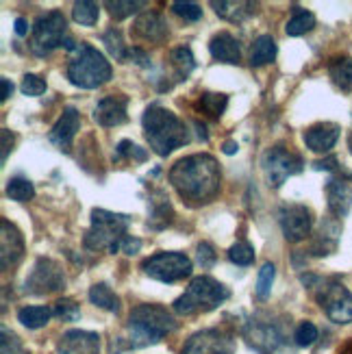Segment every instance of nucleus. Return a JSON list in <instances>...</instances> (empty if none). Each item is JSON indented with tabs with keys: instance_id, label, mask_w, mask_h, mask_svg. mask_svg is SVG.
Returning <instances> with one entry per match:
<instances>
[{
	"instance_id": "a878e982",
	"label": "nucleus",
	"mask_w": 352,
	"mask_h": 354,
	"mask_svg": "<svg viewBox=\"0 0 352 354\" xmlns=\"http://www.w3.org/2000/svg\"><path fill=\"white\" fill-rule=\"evenodd\" d=\"M313 26H315V15L311 11H304V9H298L296 7L292 20H289L287 26H285V33L289 37H298V35L309 33Z\"/></svg>"
},
{
	"instance_id": "cd10ccee",
	"label": "nucleus",
	"mask_w": 352,
	"mask_h": 354,
	"mask_svg": "<svg viewBox=\"0 0 352 354\" xmlns=\"http://www.w3.org/2000/svg\"><path fill=\"white\" fill-rule=\"evenodd\" d=\"M7 196L15 200V203H28V200L35 196V187L28 178L13 176L9 178V185H7Z\"/></svg>"
},
{
	"instance_id": "7c9ffc66",
	"label": "nucleus",
	"mask_w": 352,
	"mask_h": 354,
	"mask_svg": "<svg viewBox=\"0 0 352 354\" xmlns=\"http://www.w3.org/2000/svg\"><path fill=\"white\" fill-rule=\"evenodd\" d=\"M328 222L322 224V230H319V235L317 239L313 241L311 245V254L315 257H324V254H331L335 248H337V237H340V228L337 230H333V233H328Z\"/></svg>"
},
{
	"instance_id": "0eeeda50",
	"label": "nucleus",
	"mask_w": 352,
	"mask_h": 354,
	"mask_svg": "<svg viewBox=\"0 0 352 354\" xmlns=\"http://www.w3.org/2000/svg\"><path fill=\"white\" fill-rule=\"evenodd\" d=\"M66 15L61 11H50L46 15H39L33 24V37H30V50L37 57H46L66 44Z\"/></svg>"
},
{
	"instance_id": "864d4df0",
	"label": "nucleus",
	"mask_w": 352,
	"mask_h": 354,
	"mask_svg": "<svg viewBox=\"0 0 352 354\" xmlns=\"http://www.w3.org/2000/svg\"><path fill=\"white\" fill-rule=\"evenodd\" d=\"M196 129H198V137H201V140H209V135H207V129H205V124H201V122H196V124H194Z\"/></svg>"
},
{
	"instance_id": "f257e3e1",
	"label": "nucleus",
	"mask_w": 352,
	"mask_h": 354,
	"mask_svg": "<svg viewBox=\"0 0 352 354\" xmlns=\"http://www.w3.org/2000/svg\"><path fill=\"white\" fill-rule=\"evenodd\" d=\"M170 183L180 198L207 203L220 189V167L211 155H189L172 165Z\"/></svg>"
},
{
	"instance_id": "f704fd0d",
	"label": "nucleus",
	"mask_w": 352,
	"mask_h": 354,
	"mask_svg": "<svg viewBox=\"0 0 352 354\" xmlns=\"http://www.w3.org/2000/svg\"><path fill=\"white\" fill-rule=\"evenodd\" d=\"M53 315L59 317V319H64V322H76L81 317V306L76 304L74 300H70V298H64V300H59L55 304Z\"/></svg>"
},
{
	"instance_id": "20e7f679",
	"label": "nucleus",
	"mask_w": 352,
	"mask_h": 354,
	"mask_svg": "<svg viewBox=\"0 0 352 354\" xmlns=\"http://www.w3.org/2000/svg\"><path fill=\"white\" fill-rule=\"evenodd\" d=\"M129 224H131L129 215L94 209L91 211V226L85 235V245L89 250H106L115 254L122 248V241L129 237L127 235Z\"/></svg>"
},
{
	"instance_id": "6ab92c4d",
	"label": "nucleus",
	"mask_w": 352,
	"mask_h": 354,
	"mask_svg": "<svg viewBox=\"0 0 352 354\" xmlns=\"http://www.w3.org/2000/svg\"><path fill=\"white\" fill-rule=\"evenodd\" d=\"M135 33L148 41H163L167 37V24L163 15L155 11H146L135 20Z\"/></svg>"
},
{
	"instance_id": "79ce46f5",
	"label": "nucleus",
	"mask_w": 352,
	"mask_h": 354,
	"mask_svg": "<svg viewBox=\"0 0 352 354\" xmlns=\"http://www.w3.org/2000/svg\"><path fill=\"white\" fill-rule=\"evenodd\" d=\"M20 89H22L24 96H41L46 91V81L37 74H24Z\"/></svg>"
},
{
	"instance_id": "a211bd4d",
	"label": "nucleus",
	"mask_w": 352,
	"mask_h": 354,
	"mask_svg": "<svg viewBox=\"0 0 352 354\" xmlns=\"http://www.w3.org/2000/svg\"><path fill=\"white\" fill-rule=\"evenodd\" d=\"M340 127L333 122H319L304 131V144L313 152H328L340 140Z\"/></svg>"
},
{
	"instance_id": "49530a36",
	"label": "nucleus",
	"mask_w": 352,
	"mask_h": 354,
	"mask_svg": "<svg viewBox=\"0 0 352 354\" xmlns=\"http://www.w3.org/2000/svg\"><path fill=\"white\" fill-rule=\"evenodd\" d=\"M11 146H13V135H11V131L3 129V163H5V161H7V157H9Z\"/></svg>"
},
{
	"instance_id": "bb28decb",
	"label": "nucleus",
	"mask_w": 352,
	"mask_h": 354,
	"mask_svg": "<svg viewBox=\"0 0 352 354\" xmlns=\"http://www.w3.org/2000/svg\"><path fill=\"white\" fill-rule=\"evenodd\" d=\"M102 41L106 46V50H109V55L115 59V61H127L131 50L127 48V44H124V37H122L120 30L113 26L109 30H104L102 33Z\"/></svg>"
},
{
	"instance_id": "9d476101",
	"label": "nucleus",
	"mask_w": 352,
	"mask_h": 354,
	"mask_svg": "<svg viewBox=\"0 0 352 354\" xmlns=\"http://www.w3.org/2000/svg\"><path fill=\"white\" fill-rule=\"evenodd\" d=\"M24 287H26V294H33V296L53 294V291L66 287V274L57 261L41 257L33 266V272L28 274Z\"/></svg>"
},
{
	"instance_id": "393cba45",
	"label": "nucleus",
	"mask_w": 352,
	"mask_h": 354,
	"mask_svg": "<svg viewBox=\"0 0 352 354\" xmlns=\"http://www.w3.org/2000/svg\"><path fill=\"white\" fill-rule=\"evenodd\" d=\"M211 7H216V13L231 22H239L257 11V5L252 3H216V0H213Z\"/></svg>"
},
{
	"instance_id": "c9c22d12",
	"label": "nucleus",
	"mask_w": 352,
	"mask_h": 354,
	"mask_svg": "<svg viewBox=\"0 0 352 354\" xmlns=\"http://www.w3.org/2000/svg\"><path fill=\"white\" fill-rule=\"evenodd\" d=\"M144 3H133V0H109L106 3V9H109V13H111V18H115V20H124V18H129V15H133L137 9H140Z\"/></svg>"
},
{
	"instance_id": "f3484780",
	"label": "nucleus",
	"mask_w": 352,
	"mask_h": 354,
	"mask_svg": "<svg viewBox=\"0 0 352 354\" xmlns=\"http://www.w3.org/2000/svg\"><path fill=\"white\" fill-rule=\"evenodd\" d=\"M79 129H81V113L76 111L74 106H66L61 118L57 120V124L53 127L48 140L57 148H70Z\"/></svg>"
},
{
	"instance_id": "de8ad7c7",
	"label": "nucleus",
	"mask_w": 352,
	"mask_h": 354,
	"mask_svg": "<svg viewBox=\"0 0 352 354\" xmlns=\"http://www.w3.org/2000/svg\"><path fill=\"white\" fill-rule=\"evenodd\" d=\"M129 57L137 59V64H140V66H150V61H148V55H146L144 50H140V48H133Z\"/></svg>"
},
{
	"instance_id": "e433bc0d",
	"label": "nucleus",
	"mask_w": 352,
	"mask_h": 354,
	"mask_svg": "<svg viewBox=\"0 0 352 354\" xmlns=\"http://www.w3.org/2000/svg\"><path fill=\"white\" fill-rule=\"evenodd\" d=\"M228 259H231L235 266L246 268V266H250L252 261H254V250L250 248L248 243L239 241V243L231 245V250H228Z\"/></svg>"
},
{
	"instance_id": "5fc2aeb1",
	"label": "nucleus",
	"mask_w": 352,
	"mask_h": 354,
	"mask_svg": "<svg viewBox=\"0 0 352 354\" xmlns=\"http://www.w3.org/2000/svg\"><path fill=\"white\" fill-rule=\"evenodd\" d=\"M348 148H350V155H352V133H350V137H348Z\"/></svg>"
},
{
	"instance_id": "ddd939ff",
	"label": "nucleus",
	"mask_w": 352,
	"mask_h": 354,
	"mask_svg": "<svg viewBox=\"0 0 352 354\" xmlns=\"http://www.w3.org/2000/svg\"><path fill=\"white\" fill-rule=\"evenodd\" d=\"M180 354H233V342L224 333L209 328L189 337Z\"/></svg>"
},
{
	"instance_id": "473e14b6",
	"label": "nucleus",
	"mask_w": 352,
	"mask_h": 354,
	"mask_svg": "<svg viewBox=\"0 0 352 354\" xmlns=\"http://www.w3.org/2000/svg\"><path fill=\"white\" fill-rule=\"evenodd\" d=\"M274 276H277V268H274V263H263L261 270H259V279H257V298L259 300L270 298Z\"/></svg>"
},
{
	"instance_id": "37998d69",
	"label": "nucleus",
	"mask_w": 352,
	"mask_h": 354,
	"mask_svg": "<svg viewBox=\"0 0 352 354\" xmlns=\"http://www.w3.org/2000/svg\"><path fill=\"white\" fill-rule=\"evenodd\" d=\"M172 11L176 15H180L183 20H187V22H196V20H201L203 18V9L201 5H196V3H172Z\"/></svg>"
},
{
	"instance_id": "ea45409f",
	"label": "nucleus",
	"mask_w": 352,
	"mask_h": 354,
	"mask_svg": "<svg viewBox=\"0 0 352 354\" xmlns=\"http://www.w3.org/2000/svg\"><path fill=\"white\" fill-rule=\"evenodd\" d=\"M155 220H161V228L172 222V207L167 200H161V203L155 200V203H152V213H150V222H148L150 228L155 226Z\"/></svg>"
},
{
	"instance_id": "c756f323",
	"label": "nucleus",
	"mask_w": 352,
	"mask_h": 354,
	"mask_svg": "<svg viewBox=\"0 0 352 354\" xmlns=\"http://www.w3.org/2000/svg\"><path fill=\"white\" fill-rule=\"evenodd\" d=\"M72 18H74V22H79L81 26H94L98 22V18H100V9H98L96 3L81 0V3H74Z\"/></svg>"
},
{
	"instance_id": "f03ea898",
	"label": "nucleus",
	"mask_w": 352,
	"mask_h": 354,
	"mask_svg": "<svg viewBox=\"0 0 352 354\" xmlns=\"http://www.w3.org/2000/svg\"><path fill=\"white\" fill-rule=\"evenodd\" d=\"M144 133L150 148L157 152L159 157H167L176 148L185 146L189 142V131L183 122L172 113L163 109L159 104H152L146 109L144 118Z\"/></svg>"
},
{
	"instance_id": "c85d7f7f",
	"label": "nucleus",
	"mask_w": 352,
	"mask_h": 354,
	"mask_svg": "<svg viewBox=\"0 0 352 354\" xmlns=\"http://www.w3.org/2000/svg\"><path fill=\"white\" fill-rule=\"evenodd\" d=\"M331 79L344 91H352V59H340L331 66Z\"/></svg>"
},
{
	"instance_id": "f8f14e48",
	"label": "nucleus",
	"mask_w": 352,
	"mask_h": 354,
	"mask_svg": "<svg viewBox=\"0 0 352 354\" xmlns=\"http://www.w3.org/2000/svg\"><path fill=\"white\" fill-rule=\"evenodd\" d=\"M279 222H281V230L285 239L292 243L307 239L313 226L311 211L304 205H285L279 211Z\"/></svg>"
},
{
	"instance_id": "5701e85b",
	"label": "nucleus",
	"mask_w": 352,
	"mask_h": 354,
	"mask_svg": "<svg viewBox=\"0 0 352 354\" xmlns=\"http://www.w3.org/2000/svg\"><path fill=\"white\" fill-rule=\"evenodd\" d=\"M89 300H91V304L100 306V309H104V311H109V313H120V298L113 294L109 285L96 283L94 287L89 289Z\"/></svg>"
},
{
	"instance_id": "09e8293b",
	"label": "nucleus",
	"mask_w": 352,
	"mask_h": 354,
	"mask_svg": "<svg viewBox=\"0 0 352 354\" xmlns=\"http://www.w3.org/2000/svg\"><path fill=\"white\" fill-rule=\"evenodd\" d=\"M28 33V22L24 18H15V35L24 37Z\"/></svg>"
},
{
	"instance_id": "a18cd8bd",
	"label": "nucleus",
	"mask_w": 352,
	"mask_h": 354,
	"mask_svg": "<svg viewBox=\"0 0 352 354\" xmlns=\"http://www.w3.org/2000/svg\"><path fill=\"white\" fill-rule=\"evenodd\" d=\"M142 248V241L137 239V237H127L124 241H122V250H124L127 254H135V252H140Z\"/></svg>"
},
{
	"instance_id": "b1692460",
	"label": "nucleus",
	"mask_w": 352,
	"mask_h": 354,
	"mask_svg": "<svg viewBox=\"0 0 352 354\" xmlns=\"http://www.w3.org/2000/svg\"><path fill=\"white\" fill-rule=\"evenodd\" d=\"M50 317H53V311L48 306H22L18 311V319L30 330H37V328L46 326Z\"/></svg>"
},
{
	"instance_id": "58836bf2",
	"label": "nucleus",
	"mask_w": 352,
	"mask_h": 354,
	"mask_svg": "<svg viewBox=\"0 0 352 354\" xmlns=\"http://www.w3.org/2000/svg\"><path fill=\"white\" fill-rule=\"evenodd\" d=\"M294 339H296V346H300V348L313 346L317 339V328H315L313 322H302L294 333Z\"/></svg>"
},
{
	"instance_id": "6e6552de",
	"label": "nucleus",
	"mask_w": 352,
	"mask_h": 354,
	"mask_svg": "<svg viewBox=\"0 0 352 354\" xmlns=\"http://www.w3.org/2000/svg\"><path fill=\"white\" fill-rule=\"evenodd\" d=\"M144 272L161 283H176L192 274V259L180 252H157L144 261Z\"/></svg>"
},
{
	"instance_id": "a19ab883",
	"label": "nucleus",
	"mask_w": 352,
	"mask_h": 354,
	"mask_svg": "<svg viewBox=\"0 0 352 354\" xmlns=\"http://www.w3.org/2000/svg\"><path fill=\"white\" fill-rule=\"evenodd\" d=\"M0 335H3V339H0V354H28L15 333H9L7 328H3Z\"/></svg>"
},
{
	"instance_id": "c03bdc74",
	"label": "nucleus",
	"mask_w": 352,
	"mask_h": 354,
	"mask_svg": "<svg viewBox=\"0 0 352 354\" xmlns=\"http://www.w3.org/2000/svg\"><path fill=\"white\" fill-rule=\"evenodd\" d=\"M216 250H213V245L203 241V243H198V248H196V261H198V266H201L203 270H209L213 268V263H216Z\"/></svg>"
},
{
	"instance_id": "412c9836",
	"label": "nucleus",
	"mask_w": 352,
	"mask_h": 354,
	"mask_svg": "<svg viewBox=\"0 0 352 354\" xmlns=\"http://www.w3.org/2000/svg\"><path fill=\"white\" fill-rule=\"evenodd\" d=\"M209 50H211V57L216 61H222V64H239V44L237 39L231 35V33H218L209 41Z\"/></svg>"
},
{
	"instance_id": "3c124183",
	"label": "nucleus",
	"mask_w": 352,
	"mask_h": 354,
	"mask_svg": "<svg viewBox=\"0 0 352 354\" xmlns=\"http://www.w3.org/2000/svg\"><path fill=\"white\" fill-rule=\"evenodd\" d=\"M13 94V83L9 79H3V100H7Z\"/></svg>"
},
{
	"instance_id": "dca6fc26",
	"label": "nucleus",
	"mask_w": 352,
	"mask_h": 354,
	"mask_svg": "<svg viewBox=\"0 0 352 354\" xmlns=\"http://www.w3.org/2000/svg\"><path fill=\"white\" fill-rule=\"evenodd\" d=\"M100 337L89 330H68L61 335L57 354H98Z\"/></svg>"
},
{
	"instance_id": "423d86ee",
	"label": "nucleus",
	"mask_w": 352,
	"mask_h": 354,
	"mask_svg": "<svg viewBox=\"0 0 352 354\" xmlns=\"http://www.w3.org/2000/svg\"><path fill=\"white\" fill-rule=\"evenodd\" d=\"M228 296H231V291L226 285L218 283L211 276H196L185 289V294L174 300V311L178 315L207 313L228 300Z\"/></svg>"
},
{
	"instance_id": "2f4dec72",
	"label": "nucleus",
	"mask_w": 352,
	"mask_h": 354,
	"mask_svg": "<svg viewBox=\"0 0 352 354\" xmlns=\"http://www.w3.org/2000/svg\"><path fill=\"white\" fill-rule=\"evenodd\" d=\"M170 59H172V66L176 68V74L180 76V79H185V76H187V74L194 70V66H196L192 50L185 48V46H180V48H174L172 55H170Z\"/></svg>"
},
{
	"instance_id": "8fccbe9b",
	"label": "nucleus",
	"mask_w": 352,
	"mask_h": 354,
	"mask_svg": "<svg viewBox=\"0 0 352 354\" xmlns=\"http://www.w3.org/2000/svg\"><path fill=\"white\" fill-rule=\"evenodd\" d=\"M315 167L317 170H335V167H337V159H326V161H317L315 163Z\"/></svg>"
},
{
	"instance_id": "39448f33",
	"label": "nucleus",
	"mask_w": 352,
	"mask_h": 354,
	"mask_svg": "<svg viewBox=\"0 0 352 354\" xmlns=\"http://www.w3.org/2000/svg\"><path fill=\"white\" fill-rule=\"evenodd\" d=\"M68 79L81 89H96L111 79V64L94 46L81 44L68 64Z\"/></svg>"
},
{
	"instance_id": "9b49d317",
	"label": "nucleus",
	"mask_w": 352,
	"mask_h": 354,
	"mask_svg": "<svg viewBox=\"0 0 352 354\" xmlns=\"http://www.w3.org/2000/svg\"><path fill=\"white\" fill-rule=\"evenodd\" d=\"M317 300L335 324H350L352 322V294L342 283H326Z\"/></svg>"
},
{
	"instance_id": "2eb2a0df",
	"label": "nucleus",
	"mask_w": 352,
	"mask_h": 354,
	"mask_svg": "<svg viewBox=\"0 0 352 354\" xmlns=\"http://www.w3.org/2000/svg\"><path fill=\"white\" fill-rule=\"evenodd\" d=\"M127 106H129V98L127 96H104L94 109V120L98 122L100 127H120L124 124L129 120V113H127Z\"/></svg>"
},
{
	"instance_id": "72a5a7b5",
	"label": "nucleus",
	"mask_w": 352,
	"mask_h": 354,
	"mask_svg": "<svg viewBox=\"0 0 352 354\" xmlns=\"http://www.w3.org/2000/svg\"><path fill=\"white\" fill-rule=\"evenodd\" d=\"M226 104H228V96H224V94H211V91H207V94H203V98H201L203 111L209 113L211 118H220L226 109Z\"/></svg>"
},
{
	"instance_id": "7ed1b4c3",
	"label": "nucleus",
	"mask_w": 352,
	"mask_h": 354,
	"mask_svg": "<svg viewBox=\"0 0 352 354\" xmlns=\"http://www.w3.org/2000/svg\"><path fill=\"white\" fill-rule=\"evenodd\" d=\"M176 328L174 317L159 304H140L131 311L127 326V348H146L159 344Z\"/></svg>"
},
{
	"instance_id": "4468645a",
	"label": "nucleus",
	"mask_w": 352,
	"mask_h": 354,
	"mask_svg": "<svg viewBox=\"0 0 352 354\" xmlns=\"http://www.w3.org/2000/svg\"><path fill=\"white\" fill-rule=\"evenodd\" d=\"M24 257V239L20 230L11 222H0V266L7 272L9 268L18 266Z\"/></svg>"
},
{
	"instance_id": "603ef678",
	"label": "nucleus",
	"mask_w": 352,
	"mask_h": 354,
	"mask_svg": "<svg viewBox=\"0 0 352 354\" xmlns=\"http://www.w3.org/2000/svg\"><path fill=\"white\" fill-rule=\"evenodd\" d=\"M222 150H224V155H235V152L239 150V146H237V142H226Z\"/></svg>"
},
{
	"instance_id": "1a4fd4ad",
	"label": "nucleus",
	"mask_w": 352,
	"mask_h": 354,
	"mask_svg": "<svg viewBox=\"0 0 352 354\" xmlns=\"http://www.w3.org/2000/svg\"><path fill=\"white\" fill-rule=\"evenodd\" d=\"M261 167H263L266 183L277 189L289 176L302 172V159L292 150H287L283 146H274L263 155Z\"/></svg>"
},
{
	"instance_id": "aec40b11",
	"label": "nucleus",
	"mask_w": 352,
	"mask_h": 354,
	"mask_svg": "<svg viewBox=\"0 0 352 354\" xmlns=\"http://www.w3.org/2000/svg\"><path fill=\"white\" fill-rule=\"evenodd\" d=\"M326 196H328V209L333 215L344 218L352 209V187L346 180H331L326 185Z\"/></svg>"
},
{
	"instance_id": "4be33fe9",
	"label": "nucleus",
	"mask_w": 352,
	"mask_h": 354,
	"mask_svg": "<svg viewBox=\"0 0 352 354\" xmlns=\"http://www.w3.org/2000/svg\"><path fill=\"white\" fill-rule=\"evenodd\" d=\"M274 57H277V41H274V37L272 35L257 37L252 44L250 64L254 68H259V66H266V64H270V61H274Z\"/></svg>"
},
{
	"instance_id": "4c0bfd02",
	"label": "nucleus",
	"mask_w": 352,
	"mask_h": 354,
	"mask_svg": "<svg viewBox=\"0 0 352 354\" xmlns=\"http://www.w3.org/2000/svg\"><path fill=\"white\" fill-rule=\"evenodd\" d=\"M131 157H135L137 161H146L148 152H146L144 148H140V146H135V144H133V142H129V140L120 142V144H118V148H115L113 159H115V161H120V159H131Z\"/></svg>"
}]
</instances>
